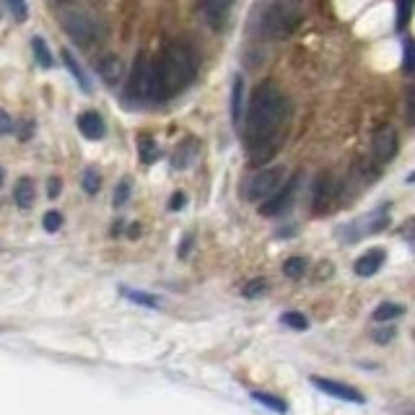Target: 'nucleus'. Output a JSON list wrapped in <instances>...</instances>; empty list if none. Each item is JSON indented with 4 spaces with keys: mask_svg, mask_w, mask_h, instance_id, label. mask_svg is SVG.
Masks as SVG:
<instances>
[{
    "mask_svg": "<svg viewBox=\"0 0 415 415\" xmlns=\"http://www.w3.org/2000/svg\"><path fill=\"white\" fill-rule=\"evenodd\" d=\"M288 117V102L286 93L278 89L273 81H262L252 91L247 107V140L252 148V164H262L268 156L276 153L270 140L278 135Z\"/></svg>",
    "mask_w": 415,
    "mask_h": 415,
    "instance_id": "f257e3e1",
    "label": "nucleus"
},
{
    "mask_svg": "<svg viewBox=\"0 0 415 415\" xmlns=\"http://www.w3.org/2000/svg\"><path fill=\"white\" fill-rule=\"evenodd\" d=\"M153 73H156V96L169 99L187 89L193 83L195 73H197V63H195L193 50L182 42H172L164 47V52L153 63Z\"/></svg>",
    "mask_w": 415,
    "mask_h": 415,
    "instance_id": "f03ea898",
    "label": "nucleus"
},
{
    "mask_svg": "<svg viewBox=\"0 0 415 415\" xmlns=\"http://www.w3.org/2000/svg\"><path fill=\"white\" fill-rule=\"evenodd\" d=\"M304 16V8L299 0H276L259 21L262 34L270 39H286L288 34H294L299 21Z\"/></svg>",
    "mask_w": 415,
    "mask_h": 415,
    "instance_id": "7ed1b4c3",
    "label": "nucleus"
},
{
    "mask_svg": "<svg viewBox=\"0 0 415 415\" xmlns=\"http://www.w3.org/2000/svg\"><path fill=\"white\" fill-rule=\"evenodd\" d=\"M130 96L138 99V102H158L153 60H148L146 52H140V55L135 57L133 73H130Z\"/></svg>",
    "mask_w": 415,
    "mask_h": 415,
    "instance_id": "20e7f679",
    "label": "nucleus"
},
{
    "mask_svg": "<svg viewBox=\"0 0 415 415\" xmlns=\"http://www.w3.org/2000/svg\"><path fill=\"white\" fill-rule=\"evenodd\" d=\"M60 24L68 31V37L73 39L75 45L89 47L91 42H96L99 37V24L91 13H83V10H65L60 16Z\"/></svg>",
    "mask_w": 415,
    "mask_h": 415,
    "instance_id": "39448f33",
    "label": "nucleus"
},
{
    "mask_svg": "<svg viewBox=\"0 0 415 415\" xmlns=\"http://www.w3.org/2000/svg\"><path fill=\"white\" fill-rule=\"evenodd\" d=\"M283 176H286V169H283V166H268V169H259L257 174L249 176L247 197L249 200H265V197H270L278 187L283 185Z\"/></svg>",
    "mask_w": 415,
    "mask_h": 415,
    "instance_id": "423d86ee",
    "label": "nucleus"
},
{
    "mask_svg": "<svg viewBox=\"0 0 415 415\" xmlns=\"http://www.w3.org/2000/svg\"><path fill=\"white\" fill-rule=\"evenodd\" d=\"M296 187H299V176H294L291 182L278 187L276 193L270 195L268 203L259 205V213H262V216H280V213H286L288 208H291V203H294Z\"/></svg>",
    "mask_w": 415,
    "mask_h": 415,
    "instance_id": "0eeeda50",
    "label": "nucleus"
},
{
    "mask_svg": "<svg viewBox=\"0 0 415 415\" xmlns=\"http://www.w3.org/2000/svg\"><path fill=\"white\" fill-rule=\"evenodd\" d=\"M314 387L324 392L330 397H338V400H345V402H366V397L361 395V389L351 387V384H342V382H335V379H324V377H309Z\"/></svg>",
    "mask_w": 415,
    "mask_h": 415,
    "instance_id": "6e6552de",
    "label": "nucleus"
},
{
    "mask_svg": "<svg viewBox=\"0 0 415 415\" xmlns=\"http://www.w3.org/2000/svg\"><path fill=\"white\" fill-rule=\"evenodd\" d=\"M371 148H374V156L379 161H389L397 153V130L389 128V125L379 128L371 138Z\"/></svg>",
    "mask_w": 415,
    "mask_h": 415,
    "instance_id": "1a4fd4ad",
    "label": "nucleus"
},
{
    "mask_svg": "<svg viewBox=\"0 0 415 415\" xmlns=\"http://www.w3.org/2000/svg\"><path fill=\"white\" fill-rule=\"evenodd\" d=\"M384 259H387V252H384L382 247L369 249L366 255H361V257L353 262V270H356V276H361V278H371L374 273L382 270Z\"/></svg>",
    "mask_w": 415,
    "mask_h": 415,
    "instance_id": "9d476101",
    "label": "nucleus"
},
{
    "mask_svg": "<svg viewBox=\"0 0 415 415\" xmlns=\"http://www.w3.org/2000/svg\"><path fill=\"white\" fill-rule=\"evenodd\" d=\"M236 0H203V19L211 24L213 29H221L226 16H229V8Z\"/></svg>",
    "mask_w": 415,
    "mask_h": 415,
    "instance_id": "9b49d317",
    "label": "nucleus"
},
{
    "mask_svg": "<svg viewBox=\"0 0 415 415\" xmlns=\"http://www.w3.org/2000/svg\"><path fill=\"white\" fill-rule=\"evenodd\" d=\"M96 73L102 75V81L107 86H117L125 73V68H122V60L117 55H104V60L96 63Z\"/></svg>",
    "mask_w": 415,
    "mask_h": 415,
    "instance_id": "f8f14e48",
    "label": "nucleus"
},
{
    "mask_svg": "<svg viewBox=\"0 0 415 415\" xmlns=\"http://www.w3.org/2000/svg\"><path fill=\"white\" fill-rule=\"evenodd\" d=\"M78 130L83 133V138L102 140L104 138V120L99 117V112H81V114H78Z\"/></svg>",
    "mask_w": 415,
    "mask_h": 415,
    "instance_id": "ddd939ff",
    "label": "nucleus"
},
{
    "mask_svg": "<svg viewBox=\"0 0 415 415\" xmlns=\"http://www.w3.org/2000/svg\"><path fill=\"white\" fill-rule=\"evenodd\" d=\"M13 200H16V205H19V208H24V211H29V208L34 205V200H37V187H34V182H31L29 176H24V179H19V182H16Z\"/></svg>",
    "mask_w": 415,
    "mask_h": 415,
    "instance_id": "4468645a",
    "label": "nucleus"
},
{
    "mask_svg": "<svg viewBox=\"0 0 415 415\" xmlns=\"http://www.w3.org/2000/svg\"><path fill=\"white\" fill-rule=\"evenodd\" d=\"M60 55H63L65 68L70 70V75H73V78H75V83H78V86H81V89H83V91H86V93H91V81H89V75L83 73V68H81V65H78V60H75V57H73V52H70V50H63Z\"/></svg>",
    "mask_w": 415,
    "mask_h": 415,
    "instance_id": "2eb2a0df",
    "label": "nucleus"
},
{
    "mask_svg": "<svg viewBox=\"0 0 415 415\" xmlns=\"http://www.w3.org/2000/svg\"><path fill=\"white\" fill-rule=\"evenodd\" d=\"M195 153H197V143H195V140H182V143L176 146L174 153H172L174 169H187V166L193 164Z\"/></svg>",
    "mask_w": 415,
    "mask_h": 415,
    "instance_id": "dca6fc26",
    "label": "nucleus"
},
{
    "mask_svg": "<svg viewBox=\"0 0 415 415\" xmlns=\"http://www.w3.org/2000/svg\"><path fill=\"white\" fill-rule=\"evenodd\" d=\"M249 395H252V400H257L259 405L270 407L273 413H278V415H286V413H288V402L283 400V397L270 395V392H259V389H252Z\"/></svg>",
    "mask_w": 415,
    "mask_h": 415,
    "instance_id": "f3484780",
    "label": "nucleus"
},
{
    "mask_svg": "<svg viewBox=\"0 0 415 415\" xmlns=\"http://www.w3.org/2000/svg\"><path fill=\"white\" fill-rule=\"evenodd\" d=\"M330 203H332V179L319 176L317 185H314V208L322 213Z\"/></svg>",
    "mask_w": 415,
    "mask_h": 415,
    "instance_id": "a211bd4d",
    "label": "nucleus"
},
{
    "mask_svg": "<svg viewBox=\"0 0 415 415\" xmlns=\"http://www.w3.org/2000/svg\"><path fill=\"white\" fill-rule=\"evenodd\" d=\"M405 314V306L402 304H395V301H384V304H379L374 309V322H392L397 317H402Z\"/></svg>",
    "mask_w": 415,
    "mask_h": 415,
    "instance_id": "6ab92c4d",
    "label": "nucleus"
},
{
    "mask_svg": "<svg viewBox=\"0 0 415 415\" xmlns=\"http://www.w3.org/2000/svg\"><path fill=\"white\" fill-rule=\"evenodd\" d=\"M138 153L143 164H153V161H158V156H161L156 140L151 138V135H140L138 138Z\"/></svg>",
    "mask_w": 415,
    "mask_h": 415,
    "instance_id": "aec40b11",
    "label": "nucleus"
},
{
    "mask_svg": "<svg viewBox=\"0 0 415 415\" xmlns=\"http://www.w3.org/2000/svg\"><path fill=\"white\" fill-rule=\"evenodd\" d=\"M241 102H244V78L236 75L234 89H231V117H234V122L241 120Z\"/></svg>",
    "mask_w": 415,
    "mask_h": 415,
    "instance_id": "412c9836",
    "label": "nucleus"
},
{
    "mask_svg": "<svg viewBox=\"0 0 415 415\" xmlns=\"http://www.w3.org/2000/svg\"><path fill=\"white\" fill-rule=\"evenodd\" d=\"M81 187H83V193H89V195H96L99 190H102V174H99V169H96V166L83 169Z\"/></svg>",
    "mask_w": 415,
    "mask_h": 415,
    "instance_id": "4be33fe9",
    "label": "nucleus"
},
{
    "mask_svg": "<svg viewBox=\"0 0 415 415\" xmlns=\"http://www.w3.org/2000/svg\"><path fill=\"white\" fill-rule=\"evenodd\" d=\"M122 296L130 299L133 304H138V306L158 309V296H153V294H143V291H135V288H122Z\"/></svg>",
    "mask_w": 415,
    "mask_h": 415,
    "instance_id": "5701e85b",
    "label": "nucleus"
},
{
    "mask_svg": "<svg viewBox=\"0 0 415 415\" xmlns=\"http://www.w3.org/2000/svg\"><path fill=\"white\" fill-rule=\"evenodd\" d=\"M31 50H34V60H37L42 68H52V65H55V60L50 55V47H47V42L42 37L31 39Z\"/></svg>",
    "mask_w": 415,
    "mask_h": 415,
    "instance_id": "b1692460",
    "label": "nucleus"
},
{
    "mask_svg": "<svg viewBox=\"0 0 415 415\" xmlns=\"http://www.w3.org/2000/svg\"><path fill=\"white\" fill-rule=\"evenodd\" d=\"M306 268H309V262H306L304 257H288L286 262H283V276L299 280V278H304Z\"/></svg>",
    "mask_w": 415,
    "mask_h": 415,
    "instance_id": "393cba45",
    "label": "nucleus"
},
{
    "mask_svg": "<svg viewBox=\"0 0 415 415\" xmlns=\"http://www.w3.org/2000/svg\"><path fill=\"white\" fill-rule=\"evenodd\" d=\"M280 322L286 324V327H291V330H299V332H304L306 327H309V319H306L301 312H283L280 314Z\"/></svg>",
    "mask_w": 415,
    "mask_h": 415,
    "instance_id": "a878e982",
    "label": "nucleus"
},
{
    "mask_svg": "<svg viewBox=\"0 0 415 415\" xmlns=\"http://www.w3.org/2000/svg\"><path fill=\"white\" fill-rule=\"evenodd\" d=\"M268 280L265 278H255V280H249L247 286L241 288V296L244 299H257V296H262L265 291H268Z\"/></svg>",
    "mask_w": 415,
    "mask_h": 415,
    "instance_id": "bb28decb",
    "label": "nucleus"
},
{
    "mask_svg": "<svg viewBox=\"0 0 415 415\" xmlns=\"http://www.w3.org/2000/svg\"><path fill=\"white\" fill-rule=\"evenodd\" d=\"M42 226H45L50 234H55V231H60L63 229V213H57V211H47L45 213V218H42Z\"/></svg>",
    "mask_w": 415,
    "mask_h": 415,
    "instance_id": "cd10ccee",
    "label": "nucleus"
},
{
    "mask_svg": "<svg viewBox=\"0 0 415 415\" xmlns=\"http://www.w3.org/2000/svg\"><path fill=\"white\" fill-rule=\"evenodd\" d=\"M130 200V182L128 179H122L120 185H117V190H114V197H112V203H114V208H122V205Z\"/></svg>",
    "mask_w": 415,
    "mask_h": 415,
    "instance_id": "c85d7f7f",
    "label": "nucleus"
},
{
    "mask_svg": "<svg viewBox=\"0 0 415 415\" xmlns=\"http://www.w3.org/2000/svg\"><path fill=\"white\" fill-rule=\"evenodd\" d=\"M395 335H397V330L395 327H382V330H374V342H379V345H387V342H392L395 340Z\"/></svg>",
    "mask_w": 415,
    "mask_h": 415,
    "instance_id": "c756f323",
    "label": "nucleus"
},
{
    "mask_svg": "<svg viewBox=\"0 0 415 415\" xmlns=\"http://www.w3.org/2000/svg\"><path fill=\"white\" fill-rule=\"evenodd\" d=\"M31 135H34V122H31V120H21L19 140H21V143H27V140H31Z\"/></svg>",
    "mask_w": 415,
    "mask_h": 415,
    "instance_id": "7c9ffc66",
    "label": "nucleus"
},
{
    "mask_svg": "<svg viewBox=\"0 0 415 415\" xmlns=\"http://www.w3.org/2000/svg\"><path fill=\"white\" fill-rule=\"evenodd\" d=\"M410 8H413V0H400V21H397V27L402 29L410 19Z\"/></svg>",
    "mask_w": 415,
    "mask_h": 415,
    "instance_id": "2f4dec72",
    "label": "nucleus"
},
{
    "mask_svg": "<svg viewBox=\"0 0 415 415\" xmlns=\"http://www.w3.org/2000/svg\"><path fill=\"white\" fill-rule=\"evenodd\" d=\"M10 10H13V16L19 21L27 19V0H8Z\"/></svg>",
    "mask_w": 415,
    "mask_h": 415,
    "instance_id": "473e14b6",
    "label": "nucleus"
},
{
    "mask_svg": "<svg viewBox=\"0 0 415 415\" xmlns=\"http://www.w3.org/2000/svg\"><path fill=\"white\" fill-rule=\"evenodd\" d=\"M10 130H13V120L8 117V112L0 110V135H8Z\"/></svg>",
    "mask_w": 415,
    "mask_h": 415,
    "instance_id": "72a5a7b5",
    "label": "nucleus"
},
{
    "mask_svg": "<svg viewBox=\"0 0 415 415\" xmlns=\"http://www.w3.org/2000/svg\"><path fill=\"white\" fill-rule=\"evenodd\" d=\"M185 193H174L172 195V203H169V208H172V211H182V208H185Z\"/></svg>",
    "mask_w": 415,
    "mask_h": 415,
    "instance_id": "f704fd0d",
    "label": "nucleus"
},
{
    "mask_svg": "<svg viewBox=\"0 0 415 415\" xmlns=\"http://www.w3.org/2000/svg\"><path fill=\"white\" fill-rule=\"evenodd\" d=\"M410 70H413V45L405 42V73H410Z\"/></svg>",
    "mask_w": 415,
    "mask_h": 415,
    "instance_id": "c9c22d12",
    "label": "nucleus"
},
{
    "mask_svg": "<svg viewBox=\"0 0 415 415\" xmlns=\"http://www.w3.org/2000/svg\"><path fill=\"white\" fill-rule=\"evenodd\" d=\"M47 195H50V197H57V195H60V179H57V176H52V179H50Z\"/></svg>",
    "mask_w": 415,
    "mask_h": 415,
    "instance_id": "e433bc0d",
    "label": "nucleus"
},
{
    "mask_svg": "<svg viewBox=\"0 0 415 415\" xmlns=\"http://www.w3.org/2000/svg\"><path fill=\"white\" fill-rule=\"evenodd\" d=\"M190 247H193V236H185V239H182V247H179V257H187Z\"/></svg>",
    "mask_w": 415,
    "mask_h": 415,
    "instance_id": "4c0bfd02",
    "label": "nucleus"
},
{
    "mask_svg": "<svg viewBox=\"0 0 415 415\" xmlns=\"http://www.w3.org/2000/svg\"><path fill=\"white\" fill-rule=\"evenodd\" d=\"M0 187H3V169H0Z\"/></svg>",
    "mask_w": 415,
    "mask_h": 415,
    "instance_id": "58836bf2",
    "label": "nucleus"
}]
</instances>
